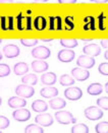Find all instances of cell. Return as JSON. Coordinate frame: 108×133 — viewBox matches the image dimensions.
<instances>
[{
    "label": "cell",
    "instance_id": "obj_1",
    "mask_svg": "<svg viewBox=\"0 0 108 133\" xmlns=\"http://www.w3.org/2000/svg\"><path fill=\"white\" fill-rule=\"evenodd\" d=\"M55 119L59 124L62 125H68L71 123H76V119L74 117V115L68 111H57L55 114Z\"/></svg>",
    "mask_w": 108,
    "mask_h": 133
},
{
    "label": "cell",
    "instance_id": "obj_2",
    "mask_svg": "<svg viewBox=\"0 0 108 133\" xmlns=\"http://www.w3.org/2000/svg\"><path fill=\"white\" fill-rule=\"evenodd\" d=\"M84 115H85V117H86L88 120H91V121L100 120L104 116L102 109L99 108V107H94V106L88 107L87 109H85Z\"/></svg>",
    "mask_w": 108,
    "mask_h": 133
},
{
    "label": "cell",
    "instance_id": "obj_3",
    "mask_svg": "<svg viewBox=\"0 0 108 133\" xmlns=\"http://www.w3.org/2000/svg\"><path fill=\"white\" fill-rule=\"evenodd\" d=\"M35 123L42 126V127H50L52 126V124L54 123V119L51 114L48 113H40L39 115L36 116L35 118Z\"/></svg>",
    "mask_w": 108,
    "mask_h": 133
},
{
    "label": "cell",
    "instance_id": "obj_4",
    "mask_svg": "<svg viewBox=\"0 0 108 133\" xmlns=\"http://www.w3.org/2000/svg\"><path fill=\"white\" fill-rule=\"evenodd\" d=\"M15 94L19 96V97H22L23 99H29V98H32L35 94V89H33L32 85H29V84H20L16 87L15 89Z\"/></svg>",
    "mask_w": 108,
    "mask_h": 133
},
{
    "label": "cell",
    "instance_id": "obj_5",
    "mask_svg": "<svg viewBox=\"0 0 108 133\" xmlns=\"http://www.w3.org/2000/svg\"><path fill=\"white\" fill-rule=\"evenodd\" d=\"M64 97L68 101H79L83 97V91L80 88L71 85L64 90Z\"/></svg>",
    "mask_w": 108,
    "mask_h": 133
},
{
    "label": "cell",
    "instance_id": "obj_6",
    "mask_svg": "<svg viewBox=\"0 0 108 133\" xmlns=\"http://www.w3.org/2000/svg\"><path fill=\"white\" fill-rule=\"evenodd\" d=\"M50 55H51L50 50L47 47H44V46H38V47L34 48L32 50V56L36 59L45 60V59L49 58Z\"/></svg>",
    "mask_w": 108,
    "mask_h": 133
},
{
    "label": "cell",
    "instance_id": "obj_7",
    "mask_svg": "<svg viewBox=\"0 0 108 133\" xmlns=\"http://www.w3.org/2000/svg\"><path fill=\"white\" fill-rule=\"evenodd\" d=\"M96 61H95V58L94 57H90V56L87 55H82L80 56L76 60V65L79 67H82V68H85V69H90V68H93L95 65Z\"/></svg>",
    "mask_w": 108,
    "mask_h": 133
},
{
    "label": "cell",
    "instance_id": "obj_8",
    "mask_svg": "<svg viewBox=\"0 0 108 133\" xmlns=\"http://www.w3.org/2000/svg\"><path fill=\"white\" fill-rule=\"evenodd\" d=\"M12 117L15 121L26 122V121L31 119V112L25 109V108H20V109H16L12 113Z\"/></svg>",
    "mask_w": 108,
    "mask_h": 133
},
{
    "label": "cell",
    "instance_id": "obj_9",
    "mask_svg": "<svg viewBox=\"0 0 108 133\" xmlns=\"http://www.w3.org/2000/svg\"><path fill=\"white\" fill-rule=\"evenodd\" d=\"M20 54H21V50L16 45L8 44L3 47V55L6 58L13 59V58H16Z\"/></svg>",
    "mask_w": 108,
    "mask_h": 133
},
{
    "label": "cell",
    "instance_id": "obj_10",
    "mask_svg": "<svg viewBox=\"0 0 108 133\" xmlns=\"http://www.w3.org/2000/svg\"><path fill=\"white\" fill-rule=\"evenodd\" d=\"M71 75L76 80L85 81L90 77V72L88 71V69L82 68V67H76L71 70Z\"/></svg>",
    "mask_w": 108,
    "mask_h": 133
},
{
    "label": "cell",
    "instance_id": "obj_11",
    "mask_svg": "<svg viewBox=\"0 0 108 133\" xmlns=\"http://www.w3.org/2000/svg\"><path fill=\"white\" fill-rule=\"evenodd\" d=\"M76 57V53L73 50H68V49H64V50H60L57 54V58L60 62L63 63H68L71 62Z\"/></svg>",
    "mask_w": 108,
    "mask_h": 133
},
{
    "label": "cell",
    "instance_id": "obj_12",
    "mask_svg": "<svg viewBox=\"0 0 108 133\" xmlns=\"http://www.w3.org/2000/svg\"><path fill=\"white\" fill-rule=\"evenodd\" d=\"M84 54L90 57H96L101 54V47L97 44H88L83 48Z\"/></svg>",
    "mask_w": 108,
    "mask_h": 133
},
{
    "label": "cell",
    "instance_id": "obj_13",
    "mask_svg": "<svg viewBox=\"0 0 108 133\" xmlns=\"http://www.w3.org/2000/svg\"><path fill=\"white\" fill-rule=\"evenodd\" d=\"M8 107H10L12 109H20V108H23L27 105V101L25 100L22 97H11L8 99Z\"/></svg>",
    "mask_w": 108,
    "mask_h": 133
},
{
    "label": "cell",
    "instance_id": "obj_14",
    "mask_svg": "<svg viewBox=\"0 0 108 133\" xmlns=\"http://www.w3.org/2000/svg\"><path fill=\"white\" fill-rule=\"evenodd\" d=\"M32 66V69L37 72V73H42V72H45L46 70H48L49 68V65L48 63L45 61V60H40V59H37V60H34L31 64Z\"/></svg>",
    "mask_w": 108,
    "mask_h": 133
},
{
    "label": "cell",
    "instance_id": "obj_15",
    "mask_svg": "<svg viewBox=\"0 0 108 133\" xmlns=\"http://www.w3.org/2000/svg\"><path fill=\"white\" fill-rule=\"evenodd\" d=\"M40 95L44 99H52L58 95V89L52 85H47L46 88H43L40 90Z\"/></svg>",
    "mask_w": 108,
    "mask_h": 133
},
{
    "label": "cell",
    "instance_id": "obj_16",
    "mask_svg": "<svg viewBox=\"0 0 108 133\" xmlns=\"http://www.w3.org/2000/svg\"><path fill=\"white\" fill-rule=\"evenodd\" d=\"M56 74L54 72H47L41 76V82L45 85H53L56 83Z\"/></svg>",
    "mask_w": 108,
    "mask_h": 133
},
{
    "label": "cell",
    "instance_id": "obj_17",
    "mask_svg": "<svg viewBox=\"0 0 108 133\" xmlns=\"http://www.w3.org/2000/svg\"><path fill=\"white\" fill-rule=\"evenodd\" d=\"M29 65L26 62H19L13 66V72L15 75H25L29 72Z\"/></svg>",
    "mask_w": 108,
    "mask_h": 133
},
{
    "label": "cell",
    "instance_id": "obj_18",
    "mask_svg": "<svg viewBox=\"0 0 108 133\" xmlns=\"http://www.w3.org/2000/svg\"><path fill=\"white\" fill-rule=\"evenodd\" d=\"M32 110L37 113H43L48 110V105L46 102L42 100H36L33 102L32 104Z\"/></svg>",
    "mask_w": 108,
    "mask_h": 133
},
{
    "label": "cell",
    "instance_id": "obj_19",
    "mask_svg": "<svg viewBox=\"0 0 108 133\" xmlns=\"http://www.w3.org/2000/svg\"><path fill=\"white\" fill-rule=\"evenodd\" d=\"M87 92L91 96H99L103 92V87L101 83H98V82L91 83L87 89Z\"/></svg>",
    "mask_w": 108,
    "mask_h": 133
},
{
    "label": "cell",
    "instance_id": "obj_20",
    "mask_svg": "<svg viewBox=\"0 0 108 133\" xmlns=\"http://www.w3.org/2000/svg\"><path fill=\"white\" fill-rule=\"evenodd\" d=\"M1 29L3 31H12L13 26V17L12 16H1Z\"/></svg>",
    "mask_w": 108,
    "mask_h": 133
},
{
    "label": "cell",
    "instance_id": "obj_21",
    "mask_svg": "<svg viewBox=\"0 0 108 133\" xmlns=\"http://www.w3.org/2000/svg\"><path fill=\"white\" fill-rule=\"evenodd\" d=\"M49 106L53 110H61L66 106V102L61 98H56V99H51L49 101Z\"/></svg>",
    "mask_w": 108,
    "mask_h": 133
},
{
    "label": "cell",
    "instance_id": "obj_22",
    "mask_svg": "<svg viewBox=\"0 0 108 133\" xmlns=\"http://www.w3.org/2000/svg\"><path fill=\"white\" fill-rule=\"evenodd\" d=\"M49 29L51 31H59L62 29L61 26V17L60 16H51Z\"/></svg>",
    "mask_w": 108,
    "mask_h": 133
},
{
    "label": "cell",
    "instance_id": "obj_23",
    "mask_svg": "<svg viewBox=\"0 0 108 133\" xmlns=\"http://www.w3.org/2000/svg\"><path fill=\"white\" fill-rule=\"evenodd\" d=\"M46 25H47V22H46V18L44 16H37L34 21V28L37 30V31H44L46 29Z\"/></svg>",
    "mask_w": 108,
    "mask_h": 133
},
{
    "label": "cell",
    "instance_id": "obj_24",
    "mask_svg": "<svg viewBox=\"0 0 108 133\" xmlns=\"http://www.w3.org/2000/svg\"><path fill=\"white\" fill-rule=\"evenodd\" d=\"M60 45L64 48L67 49H73V48H76L79 45V42L76 41V39H61L59 41Z\"/></svg>",
    "mask_w": 108,
    "mask_h": 133
},
{
    "label": "cell",
    "instance_id": "obj_25",
    "mask_svg": "<svg viewBox=\"0 0 108 133\" xmlns=\"http://www.w3.org/2000/svg\"><path fill=\"white\" fill-rule=\"evenodd\" d=\"M22 82L25 84H29V85H36L38 83V77L36 74H26L22 78Z\"/></svg>",
    "mask_w": 108,
    "mask_h": 133
},
{
    "label": "cell",
    "instance_id": "obj_26",
    "mask_svg": "<svg viewBox=\"0 0 108 133\" xmlns=\"http://www.w3.org/2000/svg\"><path fill=\"white\" fill-rule=\"evenodd\" d=\"M59 82L62 87H71L75 84V79L68 74H62L59 78Z\"/></svg>",
    "mask_w": 108,
    "mask_h": 133
},
{
    "label": "cell",
    "instance_id": "obj_27",
    "mask_svg": "<svg viewBox=\"0 0 108 133\" xmlns=\"http://www.w3.org/2000/svg\"><path fill=\"white\" fill-rule=\"evenodd\" d=\"M26 133H43L44 129L42 126L38 125V124H31L29 126L26 127L25 129Z\"/></svg>",
    "mask_w": 108,
    "mask_h": 133
},
{
    "label": "cell",
    "instance_id": "obj_28",
    "mask_svg": "<svg viewBox=\"0 0 108 133\" xmlns=\"http://www.w3.org/2000/svg\"><path fill=\"white\" fill-rule=\"evenodd\" d=\"M71 133H89V127L83 124V123H80V124H76L75 126H73L71 130H70Z\"/></svg>",
    "mask_w": 108,
    "mask_h": 133
},
{
    "label": "cell",
    "instance_id": "obj_29",
    "mask_svg": "<svg viewBox=\"0 0 108 133\" xmlns=\"http://www.w3.org/2000/svg\"><path fill=\"white\" fill-rule=\"evenodd\" d=\"M16 29L19 31H23L27 29V17L22 14H19L16 17Z\"/></svg>",
    "mask_w": 108,
    "mask_h": 133
},
{
    "label": "cell",
    "instance_id": "obj_30",
    "mask_svg": "<svg viewBox=\"0 0 108 133\" xmlns=\"http://www.w3.org/2000/svg\"><path fill=\"white\" fill-rule=\"evenodd\" d=\"M10 67L7 64L1 63L0 64V77H6L10 74Z\"/></svg>",
    "mask_w": 108,
    "mask_h": 133
},
{
    "label": "cell",
    "instance_id": "obj_31",
    "mask_svg": "<svg viewBox=\"0 0 108 133\" xmlns=\"http://www.w3.org/2000/svg\"><path fill=\"white\" fill-rule=\"evenodd\" d=\"M96 133H108V122L98 123L95 127Z\"/></svg>",
    "mask_w": 108,
    "mask_h": 133
},
{
    "label": "cell",
    "instance_id": "obj_32",
    "mask_svg": "<svg viewBox=\"0 0 108 133\" xmlns=\"http://www.w3.org/2000/svg\"><path fill=\"white\" fill-rule=\"evenodd\" d=\"M97 105L102 110L108 111V97H102L97 100Z\"/></svg>",
    "mask_w": 108,
    "mask_h": 133
},
{
    "label": "cell",
    "instance_id": "obj_33",
    "mask_svg": "<svg viewBox=\"0 0 108 133\" xmlns=\"http://www.w3.org/2000/svg\"><path fill=\"white\" fill-rule=\"evenodd\" d=\"M21 43L26 47H34L39 43V40L38 39H21Z\"/></svg>",
    "mask_w": 108,
    "mask_h": 133
},
{
    "label": "cell",
    "instance_id": "obj_34",
    "mask_svg": "<svg viewBox=\"0 0 108 133\" xmlns=\"http://www.w3.org/2000/svg\"><path fill=\"white\" fill-rule=\"evenodd\" d=\"M64 23H65V30H68V31L74 30L75 22H74V18L71 16H66L64 19Z\"/></svg>",
    "mask_w": 108,
    "mask_h": 133
},
{
    "label": "cell",
    "instance_id": "obj_35",
    "mask_svg": "<svg viewBox=\"0 0 108 133\" xmlns=\"http://www.w3.org/2000/svg\"><path fill=\"white\" fill-rule=\"evenodd\" d=\"M9 119L5 116H0V130H4L7 127H9Z\"/></svg>",
    "mask_w": 108,
    "mask_h": 133
},
{
    "label": "cell",
    "instance_id": "obj_36",
    "mask_svg": "<svg viewBox=\"0 0 108 133\" xmlns=\"http://www.w3.org/2000/svg\"><path fill=\"white\" fill-rule=\"evenodd\" d=\"M84 29L85 30H95V26H94V19L91 17V16H88L86 19H85V25H84Z\"/></svg>",
    "mask_w": 108,
    "mask_h": 133
},
{
    "label": "cell",
    "instance_id": "obj_37",
    "mask_svg": "<svg viewBox=\"0 0 108 133\" xmlns=\"http://www.w3.org/2000/svg\"><path fill=\"white\" fill-rule=\"evenodd\" d=\"M98 71L102 75H108V62H103L98 67Z\"/></svg>",
    "mask_w": 108,
    "mask_h": 133
},
{
    "label": "cell",
    "instance_id": "obj_38",
    "mask_svg": "<svg viewBox=\"0 0 108 133\" xmlns=\"http://www.w3.org/2000/svg\"><path fill=\"white\" fill-rule=\"evenodd\" d=\"M100 44H101V47H102V48L108 49V39H105V40H101V41H100Z\"/></svg>",
    "mask_w": 108,
    "mask_h": 133
},
{
    "label": "cell",
    "instance_id": "obj_39",
    "mask_svg": "<svg viewBox=\"0 0 108 133\" xmlns=\"http://www.w3.org/2000/svg\"><path fill=\"white\" fill-rule=\"evenodd\" d=\"M57 1L60 4H64V3H76L77 0H57Z\"/></svg>",
    "mask_w": 108,
    "mask_h": 133
},
{
    "label": "cell",
    "instance_id": "obj_40",
    "mask_svg": "<svg viewBox=\"0 0 108 133\" xmlns=\"http://www.w3.org/2000/svg\"><path fill=\"white\" fill-rule=\"evenodd\" d=\"M31 22H32V18L30 16L27 17V30H32V26H31Z\"/></svg>",
    "mask_w": 108,
    "mask_h": 133
},
{
    "label": "cell",
    "instance_id": "obj_41",
    "mask_svg": "<svg viewBox=\"0 0 108 133\" xmlns=\"http://www.w3.org/2000/svg\"><path fill=\"white\" fill-rule=\"evenodd\" d=\"M91 2H94V3H107L108 0H90Z\"/></svg>",
    "mask_w": 108,
    "mask_h": 133
},
{
    "label": "cell",
    "instance_id": "obj_42",
    "mask_svg": "<svg viewBox=\"0 0 108 133\" xmlns=\"http://www.w3.org/2000/svg\"><path fill=\"white\" fill-rule=\"evenodd\" d=\"M13 0H0V3H12Z\"/></svg>",
    "mask_w": 108,
    "mask_h": 133
},
{
    "label": "cell",
    "instance_id": "obj_43",
    "mask_svg": "<svg viewBox=\"0 0 108 133\" xmlns=\"http://www.w3.org/2000/svg\"><path fill=\"white\" fill-rule=\"evenodd\" d=\"M93 41V39H82V42H91Z\"/></svg>",
    "mask_w": 108,
    "mask_h": 133
},
{
    "label": "cell",
    "instance_id": "obj_44",
    "mask_svg": "<svg viewBox=\"0 0 108 133\" xmlns=\"http://www.w3.org/2000/svg\"><path fill=\"white\" fill-rule=\"evenodd\" d=\"M104 58H105L106 60H108V50H106L105 53H104Z\"/></svg>",
    "mask_w": 108,
    "mask_h": 133
},
{
    "label": "cell",
    "instance_id": "obj_45",
    "mask_svg": "<svg viewBox=\"0 0 108 133\" xmlns=\"http://www.w3.org/2000/svg\"><path fill=\"white\" fill-rule=\"evenodd\" d=\"M52 39H42V42H51Z\"/></svg>",
    "mask_w": 108,
    "mask_h": 133
},
{
    "label": "cell",
    "instance_id": "obj_46",
    "mask_svg": "<svg viewBox=\"0 0 108 133\" xmlns=\"http://www.w3.org/2000/svg\"><path fill=\"white\" fill-rule=\"evenodd\" d=\"M34 1H36V2H47L49 0H34Z\"/></svg>",
    "mask_w": 108,
    "mask_h": 133
},
{
    "label": "cell",
    "instance_id": "obj_47",
    "mask_svg": "<svg viewBox=\"0 0 108 133\" xmlns=\"http://www.w3.org/2000/svg\"><path fill=\"white\" fill-rule=\"evenodd\" d=\"M105 91L108 94V82H106V84H105Z\"/></svg>",
    "mask_w": 108,
    "mask_h": 133
},
{
    "label": "cell",
    "instance_id": "obj_48",
    "mask_svg": "<svg viewBox=\"0 0 108 133\" xmlns=\"http://www.w3.org/2000/svg\"><path fill=\"white\" fill-rule=\"evenodd\" d=\"M2 58H3V54H2V52L0 51V60H2Z\"/></svg>",
    "mask_w": 108,
    "mask_h": 133
},
{
    "label": "cell",
    "instance_id": "obj_49",
    "mask_svg": "<svg viewBox=\"0 0 108 133\" xmlns=\"http://www.w3.org/2000/svg\"><path fill=\"white\" fill-rule=\"evenodd\" d=\"M1 104H2V100H1V98H0V106H1Z\"/></svg>",
    "mask_w": 108,
    "mask_h": 133
},
{
    "label": "cell",
    "instance_id": "obj_50",
    "mask_svg": "<svg viewBox=\"0 0 108 133\" xmlns=\"http://www.w3.org/2000/svg\"><path fill=\"white\" fill-rule=\"evenodd\" d=\"M1 43H2V39H0V44H1Z\"/></svg>",
    "mask_w": 108,
    "mask_h": 133
},
{
    "label": "cell",
    "instance_id": "obj_51",
    "mask_svg": "<svg viewBox=\"0 0 108 133\" xmlns=\"http://www.w3.org/2000/svg\"><path fill=\"white\" fill-rule=\"evenodd\" d=\"M0 132H1V131H0Z\"/></svg>",
    "mask_w": 108,
    "mask_h": 133
}]
</instances>
